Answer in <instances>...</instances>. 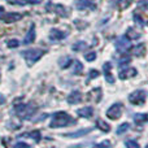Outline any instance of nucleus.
<instances>
[{
    "instance_id": "nucleus-28",
    "label": "nucleus",
    "mask_w": 148,
    "mask_h": 148,
    "mask_svg": "<svg viewBox=\"0 0 148 148\" xmlns=\"http://www.w3.org/2000/svg\"><path fill=\"white\" fill-rule=\"evenodd\" d=\"M8 47H10V48H13V47H18V40H16V39H12V40H8Z\"/></svg>"
},
{
    "instance_id": "nucleus-31",
    "label": "nucleus",
    "mask_w": 148,
    "mask_h": 148,
    "mask_svg": "<svg viewBox=\"0 0 148 148\" xmlns=\"http://www.w3.org/2000/svg\"><path fill=\"white\" fill-rule=\"evenodd\" d=\"M4 13H5V9L3 7H0V20H1V17L4 16Z\"/></svg>"
},
{
    "instance_id": "nucleus-19",
    "label": "nucleus",
    "mask_w": 148,
    "mask_h": 148,
    "mask_svg": "<svg viewBox=\"0 0 148 148\" xmlns=\"http://www.w3.org/2000/svg\"><path fill=\"white\" fill-rule=\"evenodd\" d=\"M130 129V123L129 122H123L122 125H120L118 126V129H117V134H123V133H126V131Z\"/></svg>"
},
{
    "instance_id": "nucleus-1",
    "label": "nucleus",
    "mask_w": 148,
    "mask_h": 148,
    "mask_svg": "<svg viewBox=\"0 0 148 148\" xmlns=\"http://www.w3.org/2000/svg\"><path fill=\"white\" fill-rule=\"evenodd\" d=\"M146 97H147V92L144 90H136L133 94L129 95V101L134 105H142L146 101Z\"/></svg>"
},
{
    "instance_id": "nucleus-22",
    "label": "nucleus",
    "mask_w": 148,
    "mask_h": 148,
    "mask_svg": "<svg viewBox=\"0 0 148 148\" xmlns=\"http://www.w3.org/2000/svg\"><path fill=\"white\" fill-rule=\"evenodd\" d=\"M125 146H126V148H140L139 147V144L136 143L135 140H126Z\"/></svg>"
},
{
    "instance_id": "nucleus-9",
    "label": "nucleus",
    "mask_w": 148,
    "mask_h": 148,
    "mask_svg": "<svg viewBox=\"0 0 148 148\" xmlns=\"http://www.w3.org/2000/svg\"><path fill=\"white\" fill-rule=\"evenodd\" d=\"M35 36H36V33H35V25H31L30 29H29L27 34L25 35V39H23V44H30L35 40Z\"/></svg>"
},
{
    "instance_id": "nucleus-24",
    "label": "nucleus",
    "mask_w": 148,
    "mask_h": 148,
    "mask_svg": "<svg viewBox=\"0 0 148 148\" xmlns=\"http://www.w3.org/2000/svg\"><path fill=\"white\" fill-rule=\"evenodd\" d=\"M133 18H134V21H135V22H136V25H139V26H143V25H144V21H143V18H142L138 14V13H135Z\"/></svg>"
},
{
    "instance_id": "nucleus-26",
    "label": "nucleus",
    "mask_w": 148,
    "mask_h": 148,
    "mask_svg": "<svg viewBox=\"0 0 148 148\" xmlns=\"http://www.w3.org/2000/svg\"><path fill=\"white\" fill-rule=\"evenodd\" d=\"M82 69H83V65H82L79 61H75V69H74V73H77V74L82 73Z\"/></svg>"
},
{
    "instance_id": "nucleus-25",
    "label": "nucleus",
    "mask_w": 148,
    "mask_h": 148,
    "mask_svg": "<svg viewBox=\"0 0 148 148\" xmlns=\"http://www.w3.org/2000/svg\"><path fill=\"white\" fill-rule=\"evenodd\" d=\"M84 59H86L87 61H94V60L96 59V53H95V52H88V53H86Z\"/></svg>"
},
{
    "instance_id": "nucleus-16",
    "label": "nucleus",
    "mask_w": 148,
    "mask_h": 148,
    "mask_svg": "<svg viewBox=\"0 0 148 148\" xmlns=\"http://www.w3.org/2000/svg\"><path fill=\"white\" fill-rule=\"evenodd\" d=\"M134 122L136 125H142L144 121H147V114H143V113H138V114H134Z\"/></svg>"
},
{
    "instance_id": "nucleus-29",
    "label": "nucleus",
    "mask_w": 148,
    "mask_h": 148,
    "mask_svg": "<svg viewBox=\"0 0 148 148\" xmlns=\"http://www.w3.org/2000/svg\"><path fill=\"white\" fill-rule=\"evenodd\" d=\"M139 8L148 9V0H140V1H139Z\"/></svg>"
},
{
    "instance_id": "nucleus-8",
    "label": "nucleus",
    "mask_w": 148,
    "mask_h": 148,
    "mask_svg": "<svg viewBox=\"0 0 148 148\" xmlns=\"http://www.w3.org/2000/svg\"><path fill=\"white\" fill-rule=\"evenodd\" d=\"M75 8L79 10L87 9V8H92L95 9V5L92 0H75Z\"/></svg>"
},
{
    "instance_id": "nucleus-5",
    "label": "nucleus",
    "mask_w": 148,
    "mask_h": 148,
    "mask_svg": "<svg viewBox=\"0 0 148 148\" xmlns=\"http://www.w3.org/2000/svg\"><path fill=\"white\" fill-rule=\"evenodd\" d=\"M22 17H23L22 13H14V12L7 13L5 12L0 21H3V22H5V23H12V22H17V21L22 20Z\"/></svg>"
},
{
    "instance_id": "nucleus-14",
    "label": "nucleus",
    "mask_w": 148,
    "mask_h": 148,
    "mask_svg": "<svg viewBox=\"0 0 148 148\" xmlns=\"http://www.w3.org/2000/svg\"><path fill=\"white\" fill-rule=\"evenodd\" d=\"M52 9H53L57 14L62 16V17H66V16H68L66 8H65L64 5H61V4H53V8H52Z\"/></svg>"
},
{
    "instance_id": "nucleus-4",
    "label": "nucleus",
    "mask_w": 148,
    "mask_h": 148,
    "mask_svg": "<svg viewBox=\"0 0 148 148\" xmlns=\"http://www.w3.org/2000/svg\"><path fill=\"white\" fill-rule=\"evenodd\" d=\"M43 53H44L43 49L35 48V49H27V51H23L22 56L27 60H31V61H36L38 59H40V57L43 56Z\"/></svg>"
},
{
    "instance_id": "nucleus-17",
    "label": "nucleus",
    "mask_w": 148,
    "mask_h": 148,
    "mask_svg": "<svg viewBox=\"0 0 148 148\" xmlns=\"http://www.w3.org/2000/svg\"><path fill=\"white\" fill-rule=\"evenodd\" d=\"M78 114L82 116V117H91L92 116V108H90V107L82 108V109L78 110Z\"/></svg>"
},
{
    "instance_id": "nucleus-12",
    "label": "nucleus",
    "mask_w": 148,
    "mask_h": 148,
    "mask_svg": "<svg viewBox=\"0 0 148 148\" xmlns=\"http://www.w3.org/2000/svg\"><path fill=\"white\" fill-rule=\"evenodd\" d=\"M133 53H134V56H136V57H142L144 53H146V44L144 43L136 44V46L133 48Z\"/></svg>"
},
{
    "instance_id": "nucleus-21",
    "label": "nucleus",
    "mask_w": 148,
    "mask_h": 148,
    "mask_svg": "<svg viewBox=\"0 0 148 148\" xmlns=\"http://www.w3.org/2000/svg\"><path fill=\"white\" fill-rule=\"evenodd\" d=\"M97 127H99L101 131H104V133H107V131L110 130V126L108 125L107 122H104V121H97Z\"/></svg>"
},
{
    "instance_id": "nucleus-33",
    "label": "nucleus",
    "mask_w": 148,
    "mask_h": 148,
    "mask_svg": "<svg viewBox=\"0 0 148 148\" xmlns=\"http://www.w3.org/2000/svg\"><path fill=\"white\" fill-rule=\"evenodd\" d=\"M147 121H148V114H147Z\"/></svg>"
},
{
    "instance_id": "nucleus-6",
    "label": "nucleus",
    "mask_w": 148,
    "mask_h": 148,
    "mask_svg": "<svg viewBox=\"0 0 148 148\" xmlns=\"http://www.w3.org/2000/svg\"><path fill=\"white\" fill-rule=\"evenodd\" d=\"M136 74H138V72H136L135 68H123L122 70H120L118 77H120V79L125 81V79H129L131 77H135Z\"/></svg>"
},
{
    "instance_id": "nucleus-2",
    "label": "nucleus",
    "mask_w": 148,
    "mask_h": 148,
    "mask_svg": "<svg viewBox=\"0 0 148 148\" xmlns=\"http://www.w3.org/2000/svg\"><path fill=\"white\" fill-rule=\"evenodd\" d=\"M114 46H116V49H117L118 52H121V53H126L129 49H131V42L126 35H122L116 40Z\"/></svg>"
},
{
    "instance_id": "nucleus-32",
    "label": "nucleus",
    "mask_w": 148,
    "mask_h": 148,
    "mask_svg": "<svg viewBox=\"0 0 148 148\" xmlns=\"http://www.w3.org/2000/svg\"><path fill=\"white\" fill-rule=\"evenodd\" d=\"M144 148H148V144H147V146H146V147H144Z\"/></svg>"
},
{
    "instance_id": "nucleus-13",
    "label": "nucleus",
    "mask_w": 148,
    "mask_h": 148,
    "mask_svg": "<svg viewBox=\"0 0 148 148\" xmlns=\"http://www.w3.org/2000/svg\"><path fill=\"white\" fill-rule=\"evenodd\" d=\"M126 36H127L130 40H136V39H139L142 36V34L139 33L138 30H135L134 27H129L127 29V31H126V34H125Z\"/></svg>"
},
{
    "instance_id": "nucleus-11",
    "label": "nucleus",
    "mask_w": 148,
    "mask_h": 148,
    "mask_svg": "<svg viewBox=\"0 0 148 148\" xmlns=\"http://www.w3.org/2000/svg\"><path fill=\"white\" fill-rule=\"evenodd\" d=\"M110 69H112V64H110V62H105L104 66H103V70H104L107 82L108 83H114V78H113V75L110 74Z\"/></svg>"
},
{
    "instance_id": "nucleus-3",
    "label": "nucleus",
    "mask_w": 148,
    "mask_h": 148,
    "mask_svg": "<svg viewBox=\"0 0 148 148\" xmlns=\"http://www.w3.org/2000/svg\"><path fill=\"white\" fill-rule=\"evenodd\" d=\"M122 109H123L122 103H116V104H113L107 112L108 118H110V120H117V118H120L121 116H122Z\"/></svg>"
},
{
    "instance_id": "nucleus-10",
    "label": "nucleus",
    "mask_w": 148,
    "mask_h": 148,
    "mask_svg": "<svg viewBox=\"0 0 148 148\" xmlns=\"http://www.w3.org/2000/svg\"><path fill=\"white\" fill-rule=\"evenodd\" d=\"M5 1L12 5H31L40 3V0H5Z\"/></svg>"
},
{
    "instance_id": "nucleus-20",
    "label": "nucleus",
    "mask_w": 148,
    "mask_h": 148,
    "mask_svg": "<svg viewBox=\"0 0 148 148\" xmlns=\"http://www.w3.org/2000/svg\"><path fill=\"white\" fill-rule=\"evenodd\" d=\"M84 48H87V43H86V42H77V43L73 46L74 51H83Z\"/></svg>"
},
{
    "instance_id": "nucleus-23",
    "label": "nucleus",
    "mask_w": 148,
    "mask_h": 148,
    "mask_svg": "<svg viewBox=\"0 0 148 148\" xmlns=\"http://www.w3.org/2000/svg\"><path fill=\"white\" fill-rule=\"evenodd\" d=\"M131 1H133V0H120V1H118V4H120L121 9H126V8L131 4Z\"/></svg>"
},
{
    "instance_id": "nucleus-27",
    "label": "nucleus",
    "mask_w": 148,
    "mask_h": 148,
    "mask_svg": "<svg viewBox=\"0 0 148 148\" xmlns=\"http://www.w3.org/2000/svg\"><path fill=\"white\" fill-rule=\"evenodd\" d=\"M109 142L108 140H105V142H103V143H100V144H96L94 148H109Z\"/></svg>"
},
{
    "instance_id": "nucleus-7",
    "label": "nucleus",
    "mask_w": 148,
    "mask_h": 148,
    "mask_svg": "<svg viewBox=\"0 0 148 148\" xmlns=\"http://www.w3.org/2000/svg\"><path fill=\"white\" fill-rule=\"evenodd\" d=\"M68 36V33H65V31L62 30H59V29H52L51 31H49V39L51 40H62V39H65Z\"/></svg>"
},
{
    "instance_id": "nucleus-30",
    "label": "nucleus",
    "mask_w": 148,
    "mask_h": 148,
    "mask_svg": "<svg viewBox=\"0 0 148 148\" xmlns=\"http://www.w3.org/2000/svg\"><path fill=\"white\" fill-rule=\"evenodd\" d=\"M99 72H97V70H95V69H92L91 72H90V78H96L97 75H99Z\"/></svg>"
},
{
    "instance_id": "nucleus-15",
    "label": "nucleus",
    "mask_w": 148,
    "mask_h": 148,
    "mask_svg": "<svg viewBox=\"0 0 148 148\" xmlns=\"http://www.w3.org/2000/svg\"><path fill=\"white\" fill-rule=\"evenodd\" d=\"M81 92H78V91H74L70 94V96H69V103H72V104H75V103H79L81 101Z\"/></svg>"
},
{
    "instance_id": "nucleus-18",
    "label": "nucleus",
    "mask_w": 148,
    "mask_h": 148,
    "mask_svg": "<svg viewBox=\"0 0 148 148\" xmlns=\"http://www.w3.org/2000/svg\"><path fill=\"white\" fill-rule=\"evenodd\" d=\"M130 61H131V57L125 55V56H122L118 60V66H126L127 64H130Z\"/></svg>"
}]
</instances>
